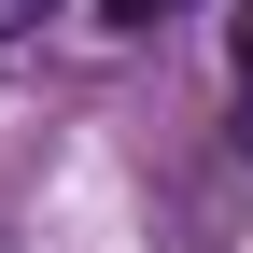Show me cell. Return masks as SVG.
<instances>
[{"mask_svg": "<svg viewBox=\"0 0 253 253\" xmlns=\"http://www.w3.org/2000/svg\"><path fill=\"white\" fill-rule=\"evenodd\" d=\"M56 14V0H0V42H28V28H42Z\"/></svg>", "mask_w": 253, "mask_h": 253, "instance_id": "6da1fadb", "label": "cell"}, {"mask_svg": "<svg viewBox=\"0 0 253 253\" xmlns=\"http://www.w3.org/2000/svg\"><path fill=\"white\" fill-rule=\"evenodd\" d=\"M239 141H253V14H239Z\"/></svg>", "mask_w": 253, "mask_h": 253, "instance_id": "7a4b0ae2", "label": "cell"}, {"mask_svg": "<svg viewBox=\"0 0 253 253\" xmlns=\"http://www.w3.org/2000/svg\"><path fill=\"white\" fill-rule=\"evenodd\" d=\"M99 14H113V28H155V14H169V0H99Z\"/></svg>", "mask_w": 253, "mask_h": 253, "instance_id": "3957f363", "label": "cell"}]
</instances>
